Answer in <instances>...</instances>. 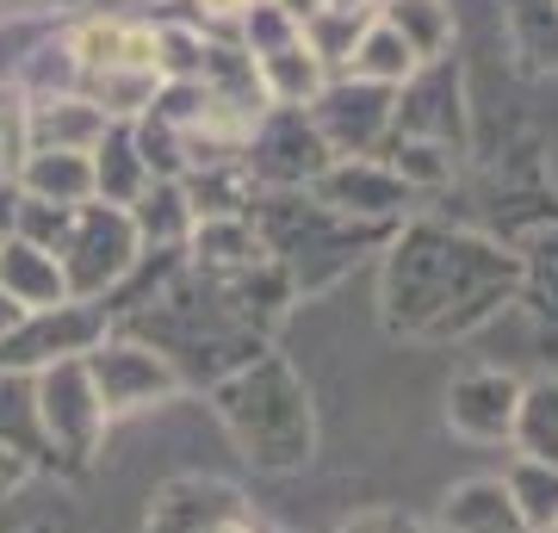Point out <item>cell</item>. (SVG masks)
Here are the masks:
<instances>
[{
    "mask_svg": "<svg viewBox=\"0 0 558 533\" xmlns=\"http://www.w3.org/2000/svg\"><path fill=\"white\" fill-rule=\"evenodd\" d=\"M515 286V261L447 230H410L385 267L391 329H465L490 316Z\"/></svg>",
    "mask_w": 558,
    "mask_h": 533,
    "instance_id": "1",
    "label": "cell"
},
{
    "mask_svg": "<svg viewBox=\"0 0 558 533\" xmlns=\"http://www.w3.org/2000/svg\"><path fill=\"white\" fill-rule=\"evenodd\" d=\"M211 403H218V422L230 428V440L242 447L248 465L260 472H292L311 459V440H317V422H311V397L292 378V366L274 354L248 360L236 373H223L211 385Z\"/></svg>",
    "mask_w": 558,
    "mask_h": 533,
    "instance_id": "2",
    "label": "cell"
},
{
    "mask_svg": "<svg viewBox=\"0 0 558 533\" xmlns=\"http://www.w3.org/2000/svg\"><path fill=\"white\" fill-rule=\"evenodd\" d=\"M32 403H38V435H44L50 465H57V472H87L112 422H106L100 403H94V385L81 373V354L32 373Z\"/></svg>",
    "mask_w": 558,
    "mask_h": 533,
    "instance_id": "3",
    "label": "cell"
},
{
    "mask_svg": "<svg viewBox=\"0 0 558 533\" xmlns=\"http://www.w3.org/2000/svg\"><path fill=\"white\" fill-rule=\"evenodd\" d=\"M143 242L137 230H131V218H124L119 205H81L75 223H69V237H62L57 249V267L62 279H69V298L75 304H94V298H106L112 286H119L131 267H137Z\"/></svg>",
    "mask_w": 558,
    "mask_h": 533,
    "instance_id": "4",
    "label": "cell"
},
{
    "mask_svg": "<svg viewBox=\"0 0 558 533\" xmlns=\"http://www.w3.org/2000/svg\"><path fill=\"white\" fill-rule=\"evenodd\" d=\"M81 373L94 385V403H100L106 422L119 415H137V410H156L180 391V366L161 348H143V341H124V336H106L81 354Z\"/></svg>",
    "mask_w": 558,
    "mask_h": 533,
    "instance_id": "5",
    "label": "cell"
},
{
    "mask_svg": "<svg viewBox=\"0 0 558 533\" xmlns=\"http://www.w3.org/2000/svg\"><path fill=\"white\" fill-rule=\"evenodd\" d=\"M311 131L323 137V149L336 161L373 156L385 137H391V119H398V94L391 87H373V81H329L311 106H304Z\"/></svg>",
    "mask_w": 558,
    "mask_h": 533,
    "instance_id": "6",
    "label": "cell"
},
{
    "mask_svg": "<svg viewBox=\"0 0 558 533\" xmlns=\"http://www.w3.org/2000/svg\"><path fill=\"white\" fill-rule=\"evenodd\" d=\"M248 180H274V186H317L323 168H329V149H323V137L311 131V119L304 112H279V106H267L255 119V131H248Z\"/></svg>",
    "mask_w": 558,
    "mask_h": 533,
    "instance_id": "7",
    "label": "cell"
},
{
    "mask_svg": "<svg viewBox=\"0 0 558 533\" xmlns=\"http://www.w3.org/2000/svg\"><path fill=\"white\" fill-rule=\"evenodd\" d=\"M94 341H106V304H62V311L25 316L20 329L0 341V366L7 373H44L57 360L87 354Z\"/></svg>",
    "mask_w": 558,
    "mask_h": 533,
    "instance_id": "8",
    "label": "cell"
},
{
    "mask_svg": "<svg viewBox=\"0 0 558 533\" xmlns=\"http://www.w3.org/2000/svg\"><path fill=\"white\" fill-rule=\"evenodd\" d=\"M515 403H521V378L502 366H472L453 378L447 391V428L459 440H478V447H502L515 428Z\"/></svg>",
    "mask_w": 558,
    "mask_h": 533,
    "instance_id": "9",
    "label": "cell"
},
{
    "mask_svg": "<svg viewBox=\"0 0 558 533\" xmlns=\"http://www.w3.org/2000/svg\"><path fill=\"white\" fill-rule=\"evenodd\" d=\"M317 198L329 218H398L410 205V186L379 156H354V161H329L323 168Z\"/></svg>",
    "mask_w": 558,
    "mask_h": 533,
    "instance_id": "10",
    "label": "cell"
},
{
    "mask_svg": "<svg viewBox=\"0 0 558 533\" xmlns=\"http://www.w3.org/2000/svg\"><path fill=\"white\" fill-rule=\"evenodd\" d=\"M106 131H112V119L87 94L25 99V149H75V156H94Z\"/></svg>",
    "mask_w": 558,
    "mask_h": 533,
    "instance_id": "11",
    "label": "cell"
},
{
    "mask_svg": "<svg viewBox=\"0 0 558 533\" xmlns=\"http://www.w3.org/2000/svg\"><path fill=\"white\" fill-rule=\"evenodd\" d=\"M0 292H7V304H20L25 316L75 304L57 255H44V249H32V242H20V237H0Z\"/></svg>",
    "mask_w": 558,
    "mask_h": 533,
    "instance_id": "12",
    "label": "cell"
},
{
    "mask_svg": "<svg viewBox=\"0 0 558 533\" xmlns=\"http://www.w3.org/2000/svg\"><path fill=\"white\" fill-rule=\"evenodd\" d=\"M186 249H193V267L205 279H242V274H255V267L274 261L267 242H260V230H255V218H205V223H193Z\"/></svg>",
    "mask_w": 558,
    "mask_h": 533,
    "instance_id": "13",
    "label": "cell"
},
{
    "mask_svg": "<svg viewBox=\"0 0 558 533\" xmlns=\"http://www.w3.org/2000/svg\"><path fill=\"white\" fill-rule=\"evenodd\" d=\"M13 186H20V198L81 211V205H94V156H75V149H25Z\"/></svg>",
    "mask_w": 558,
    "mask_h": 533,
    "instance_id": "14",
    "label": "cell"
},
{
    "mask_svg": "<svg viewBox=\"0 0 558 533\" xmlns=\"http://www.w3.org/2000/svg\"><path fill=\"white\" fill-rule=\"evenodd\" d=\"M440 533H527L502 477H465L440 496Z\"/></svg>",
    "mask_w": 558,
    "mask_h": 533,
    "instance_id": "15",
    "label": "cell"
},
{
    "mask_svg": "<svg viewBox=\"0 0 558 533\" xmlns=\"http://www.w3.org/2000/svg\"><path fill=\"white\" fill-rule=\"evenodd\" d=\"M230 502H242L230 484H211V477H174V484H161L156 490L143 533H205Z\"/></svg>",
    "mask_w": 558,
    "mask_h": 533,
    "instance_id": "16",
    "label": "cell"
},
{
    "mask_svg": "<svg viewBox=\"0 0 558 533\" xmlns=\"http://www.w3.org/2000/svg\"><path fill=\"white\" fill-rule=\"evenodd\" d=\"M255 81H260V94H267V106L304 112V106L329 87V69L292 38V44H279V50H267V57H255Z\"/></svg>",
    "mask_w": 558,
    "mask_h": 533,
    "instance_id": "17",
    "label": "cell"
},
{
    "mask_svg": "<svg viewBox=\"0 0 558 533\" xmlns=\"http://www.w3.org/2000/svg\"><path fill=\"white\" fill-rule=\"evenodd\" d=\"M509 447H515V459H527V465H553L558 472V378L521 385Z\"/></svg>",
    "mask_w": 558,
    "mask_h": 533,
    "instance_id": "18",
    "label": "cell"
},
{
    "mask_svg": "<svg viewBox=\"0 0 558 533\" xmlns=\"http://www.w3.org/2000/svg\"><path fill=\"white\" fill-rule=\"evenodd\" d=\"M341 69H348V81H373V87H391V94H403V81L416 75L422 62L410 57V44H403L398 32H391V25L373 13V20H366V32L354 38V50H348V62H341Z\"/></svg>",
    "mask_w": 558,
    "mask_h": 533,
    "instance_id": "19",
    "label": "cell"
},
{
    "mask_svg": "<svg viewBox=\"0 0 558 533\" xmlns=\"http://www.w3.org/2000/svg\"><path fill=\"white\" fill-rule=\"evenodd\" d=\"M0 453L25 459L32 472L50 465L38 435V403H32V373H7V366H0Z\"/></svg>",
    "mask_w": 558,
    "mask_h": 533,
    "instance_id": "20",
    "label": "cell"
},
{
    "mask_svg": "<svg viewBox=\"0 0 558 533\" xmlns=\"http://www.w3.org/2000/svg\"><path fill=\"white\" fill-rule=\"evenodd\" d=\"M373 13L410 44V57H416L422 69L440 62L447 57V44H453V13H447L440 0H385V7H373Z\"/></svg>",
    "mask_w": 558,
    "mask_h": 533,
    "instance_id": "21",
    "label": "cell"
},
{
    "mask_svg": "<svg viewBox=\"0 0 558 533\" xmlns=\"http://www.w3.org/2000/svg\"><path fill=\"white\" fill-rule=\"evenodd\" d=\"M502 484H509V496H515L527 533H558V472L553 465H527V459H515V472L502 477Z\"/></svg>",
    "mask_w": 558,
    "mask_h": 533,
    "instance_id": "22",
    "label": "cell"
},
{
    "mask_svg": "<svg viewBox=\"0 0 558 533\" xmlns=\"http://www.w3.org/2000/svg\"><path fill=\"white\" fill-rule=\"evenodd\" d=\"M379 161L410 186V193H416V186H447V180H453V149H447V143H428V137H403L398 149L379 156Z\"/></svg>",
    "mask_w": 558,
    "mask_h": 533,
    "instance_id": "23",
    "label": "cell"
},
{
    "mask_svg": "<svg viewBox=\"0 0 558 533\" xmlns=\"http://www.w3.org/2000/svg\"><path fill=\"white\" fill-rule=\"evenodd\" d=\"M205 57H211V44H205L199 32H186V25H156V69H161V81H199Z\"/></svg>",
    "mask_w": 558,
    "mask_h": 533,
    "instance_id": "24",
    "label": "cell"
},
{
    "mask_svg": "<svg viewBox=\"0 0 558 533\" xmlns=\"http://www.w3.org/2000/svg\"><path fill=\"white\" fill-rule=\"evenodd\" d=\"M248 7H255V0H199L205 20H223V25H242L248 20Z\"/></svg>",
    "mask_w": 558,
    "mask_h": 533,
    "instance_id": "25",
    "label": "cell"
},
{
    "mask_svg": "<svg viewBox=\"0 0 558 533\" xmlns=\"http://www.w3.org/2000/svg\"><path fill=\"white\" fill-rule=\"evenodd\" d=\"M25 477H32V465H25V459H13V453H0V502H7V496L20 490Z\"/></svg>",
    "mask_w": 558,
    "mask_h": 533,
    "instance_id": "26",
    "label": "cell"
},
{
    "mask_svg": "<svg viewBox=\"0 0 558 533\" xmlns=\"http://www.w3.org/2000/svg\"><path fill=\"white\" fill-rule=\"evenodd\" d=\"M348 533H422L416 521H391V514H379V521H360V528H348Z\"/></svg>",
    "mask_w": 558,
    "mask_h": 533,
    "instance_id": "27",
    "label": "cell"
},
{
    "mask_svg": "<svg viewBox=\"0 0 558 533\" xmlns=\"http://www.w3.org/2000/svg\"><path fill=\"white\" fill-rule=\"evenodd\" d=\"M317 13H360V20H366L373 0H317Z\"/></svg>",
    "mask_w": 558,
    "mask_h": 533,
    "instance_id": "28",
    "label": "cell"
},
{
    "mask_svg": "<svg viewBox=\"0 0 558 533\" xmlns=\"http://www.w3.org/2000/svg\"><path fill=\"white\" fill-rule=\"evenodd\" d=\"M20 323H25V311H20V304H7V292H0V341L13 336Z\"/></svg>",
    "mask_w": 558,
    "mask_h": 533,
    "instance_id": "29",
    "label": "cell"
},
{
    "mask_svg": "<svg viewBox=\"0 0 558 533\" xmlns=\"http://www.w3.org/2000/svg\"><path fill=\"white\" fill-rule=\"evenodd\" d=\"M255 7H286V0H255Z\"/></svg>",
    "mask_w": 558,
    "mask_h": 533,
    "instance_id": "30",
    "label": "cell"
},
{
    "mask_svg": "<svg viewBox=\"0 0 558 533\" xmlns=\"http://www.w3.org/2000/svg\"><path fill=\"white\" fill-rule=\"evenodd\" d=\"M25 533H50V528H25Z\"/></svg>",
    "mask_w": 558,
    "mask_h": 533,
    "instance_id": "31",
    "label": "cell"
},
{
    "mask_svg": "<svg viewBox=\"0 0 558 533\" xmlns=\"http://www.w3.org/2000/svg\"><path fill=\"white\" fill-rule=\"evenodd\" d=\"M0 237H7V223H0Z\"/></svg>",
    "mask_w": 558,
    "mask_h": 533,
    "instance_id": "32",
    "label": "cell"
},
{
    "mask_svg": "<svg viewBox=\"0 0 558 533\" xmlns=\"http://www.w3.org/2000/svg\"><path fill=\"white\" fill-rule=\"evenodd\" d=\"M553 7H558V0H553Z\"/></svg>",
    "mask_w": 558,
    "mask_h": 533,
    "instance_id": "33",
    "label": "cell"
},
{
    "mask_svg": "<svg viewBox=\"0 0 558 533\" xmlns=\"http://www.w3.org/2000/svg\"><path fill=\"white\" fill-rule=\"evenodd\" d=\"M267 533H274V528H267Z\"/></svg>",
    "mask_w": 558,
    "mask_h": 533,
    "instance_id": "34",
    "label": "cell"
}]
</instances>
